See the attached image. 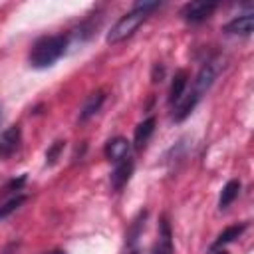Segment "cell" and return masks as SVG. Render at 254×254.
<instances>
[{
    "mask_svg": "<svg viewBox=\"0 0 254 254\" xmlns=\"http://www.w3.org/2000/svg\"><path fill=\"white\" fill-rule=\"evenodd\" d=\"M161 6V2H137L135 6H133V10L131 12H127V14H123L115 24H113V28L109 30V34H107V44H119V42H123V40H127V38H131L133 34H135V30L149 18V14L153 12V10H157Z\"/></svg>",
    "mask_w": 254,
    "mask_h": 254,
    "instance_id": "6da1fadb",
    "label": "cell"
},
{
    "mask_svg": "<svg viewBox=\"0 0 254 254\" xmlns=\"http://www.w3.org/2000/svg\"><path fill=\"white\" fill-rule=\"evenodd\" d=\"M65 46H67V38L62 36V34H56V36H44L40 38L32 50H30V65L36 67V69H44V67H50L52 64H56L64 52H65Z\"/></svg>",
    "mask_w": 254,
    "mask_h": 254,
    "instance_id": "7a4b0ae2",
    "label": "cell"
},
{
    "mask_svg": "<svg viewBox=\"0 0 254 254\" xmlns=\"http://www.w3.org/2000/svg\"><path fill=\"white\" fill-rule=\"evenodd\" d=\"M224 58L222 56H216V58H212V60H208L200 69H198V73H196V77H194V81H192V93H196L198 97H202L210 87H212V83L216 81V77L220 75V71L224 69Z\"/></svg>",
    "mask_w": 254,
    "mask_h": 254,
    "instance_id": "3957f363",
    "label": "cell"
},
{
    "mask_svg": "<svg viewBox=\"0 0 254 254\" xmlns=\"http://www.w3.org/2000/svg\"><path fill=\"white\" fill-rule=\"evenodd\" d=\"M216 10V4L214 2H189L183 6L181 10V16L185 22H190V24H200L204 22L206 18H210V14Z\"/></svg>",
    "mask_w": 254,
    "mask_h": 254,
    "instance_id": "277c9868",
    "label": "cell"
},
{
    "mask_svg": "<svg viewBox=\"0 0 254 254\" xmlns=\"http://www.w3.org/2000/svg\"><path fill=\"white\" fill-rule=\"evenodd\" d=\"M20 141H22V131L18 125H10L8 129H4L0 133V155L10 157L20 147Z\"/></svg>",
    "mask_w": 254,
    "mask_h": 254,
    "instance_id": "5b68a950",
    "label": "cell"
},
{
    "mask_svg": "<svg viewBox=\"0 0 254 254\" xmlns=\"http://www.w3.org/2000/svg\"><path fill=\"white\" fill-rule=\"evenodd\" d=\"M129 153H131V143L125 137H113L105 145V157L113 163H119V161L127 159Z\"/></svg>",
    "mask_w": 254,
    "mask_h": 254,
    "instance_id": "8992f818",
    "label": "cell"
},
{
    "mask_svg": "<svg viewBox=\"0 0 254 254\" xmlns=\"http://www.w3.org/2000/svg\"><path fill=\"white\" fill-rule=\"evenodd\" d=\"M103 101H105V91L103 89H97V91H93V93H89L87 95V99L83 101V105H81V111H79V121L83 123V121H87V119H91L99 109H101V105H103Z\"/></svg>",
    "mask_w": 254,
    "mask_h": 254,
    "instance_id": "52a82bcc",
    "label": "cell"
},
{
    "mask_svg": "<svg viewBox=\"0 0 254 254\" xmlns=\"http://www.w3.org/2000/svg\"><path fill=\"white\" fill-rule=\"evenodd\" d=\"M252 28H254V16L252 14H242V16H236L234 20H230L224 26V32L232 34V36H250Z\"/></svg>",
    "mask_w": 254,
    "mask_h": 254,
    "instance_id": "ba28073f",
    "label": "cell"
},
{
    "mask_svg": "<svg viewBox=\"0 0 254 254\" xmlns=\"http://www.w3.org/2000/svg\"><path fill=\"white\" fill-rule=\"evenodd\" d=\"M131 173H133V161L129 157L123 159V161H119V163H115V169L111 173V187L115 190H121L127 185Z\"/></svg>",
    "mask_w": 254,
    "mask_h": 254,
    "instance_id": "9c48e42d",
    "label": "cell"
},
{
    "mask_svg": "<svg viewBox=\"0 0 254 254\" xmlns=\"http://www.w3.org/2000/svg\"><path fill=\"white\" fill-rule=\"evenodd\" d=\"M198 95L196 93H192V91H189V93H185L177 103H175V111H173V119L175 121H183V119H187L189 115H190V111L194 109V105L198 103Z\"/></svg>",
    "mask_w": 254,
    "mask_h": 254,
    "instance_id": "30bf717a",
    "label": "cell"
},
{
    "mask_svg": "<svg viewBox=\"0 0 254 254\" xmlns=\"http://www.w3.org/2000/svg\"><path fill=\"white\" fill-rule=\"evenodd\" d=\"M187 83H189V73L185 69H179L171 81V89H169V103H177L183 95H185V89H187Z\"/></svg>",
    "mask_w": 254,
    "mask_h": 254,
    "instance_id": "8fae6325",
    "label": "cell"
},
{
    "mask_svg": "<svg viewBox=\"0 0 254 254\" xmlns=\"http://www.w3.org/2000/svg\"><path fill=\"white\" fill-rule=\"evenodd\" d=\"M153 254H173V240H171V228L167 218L161 220V228H159V240L155 244Z\"/></svg>",
    "mask_w": 254,
    "mask_h": 254,
    "instance_id": "7c38bea8",
    "label": "cell"
},
{
    "mask_svg": "<svg viewBox=\"0 0 254 254\" xmlns=\"http://www.w3.org/2000/svg\"><path fill=\"white\" fill-rule=\"evenodd\" d=\"M155 131V117H149L145 119L143 123H139L135 127V137H133V143H135V149H143L149 141V137L153 135Z\"/></svg>",
    "mask_w": 254,
    "mask_h": 254,
    "instance_id": "4fadbf2b",
    "label": "cell"
},
{
    "mask_svg": "<svg viewBox=\"0 0 254 254\" xmlns=\"http://www.w3.org/2000/svg\"><path fill=\"white\" fill-rule=\"evenodd\" d=\"M238 192H240V181H236V179L228 181L222 187V192H220V198H218V208L222 210V208L230 206L234 202V198L238 196Z\"/></svg>",
    "mask_w": 254,
    "mask_h": 254,
    "instance_id": "5bb4252c",
    "label": "cell"
},
{
    "mask_svg": "<svg viewBox=\"0 0 254 254\" xmlns=\"http://www.w3.org/2000/svg\"><path fill=\"white\" fill-rule=\"evenodd\" d=\"M244 230H246V224H232V226L224 228V230L218 234V238H216V242H214V248H220L222 244L232 242V240H234V238H238Z\"/></svg>",
    "mask_w": 254,
    "mask_h": 254,
    "instance_id": "9a60e30c",
    "label": "cell"
},
{
    "mask_svg": "<svg viewBox=\"0 0 254 254\" xmlns=\"http://www.w3.org/2000/svg\"><path fill=\"white\" fill-rule=\"evenodd\" d=\"M24 200H26L24 194H18V196H12L10 200H6V202L0 206V220L6 218V216H10L12 212H16V210L20 208V204H24Z\"/></svg>",
    "mask_w": 254,
    "mask_h": 254,
    "instance_id": "2e32d148",
    "label": "cell"
},
{
    "mask_svg": "<svg viewBox=\"0 0 254 254\" xmlns=\"http://www.w3.org/2000/svg\"><path fill=\"white\" fill-rule=\"evenodd\" d=\"M62 149H64V141H56V143H54V145L48 149V153H46V163H48V165L56 163V159L60 157Z\"/></svg>",
    "mask_w": 254,
    "mask_h": 254,
    "instance_id": "e0dca14e",
    "label": "cell"
},
{
    "mask_svg": "<svg viewBox=\"0 0 254 254\" xmlns=\"http://www.w3.org/2000/svg\"><path fill=\"white\" fill-rule=\"evenodd\" d=\"M212 254H228V252H226V250H220V248H216Z\"/></svg>",
    "mask_w": 254,
    "mask_h": 254,
    "instance_id": "ac0fdd59",
    "label": "cell"
},
{
    "mask_svg": "<svg viewBox=\"0 0 254 254\" xmlns=\"http://www.w3.org/2000/svg\"><path fill=\"white\" fill-rule=\"evenodd\" d=\"M48 254H65V252H60V250H54V252H48Z\"/></svg>",
    "mask_w": 254,
    "mask_h": 254,
    "instance_id": "d6986e66",
    "label": "cell"
},
{
    "mask_svg": "<svg viewBox=\"0 0 254 254\" xmlns=\"http://www.w3.org/2000/svg\"><path fill=\"white\" fill-rule=\"evenodd\" d=\"M131 254H151V252H141V250H137V252H131Z\"/></svg>",
    "mask_w": 254,
    "mask_h": 254,
    "instance_id": "ffe728a7",
    "label": "cell"
},
{
    "mask_svg": "<svg viewBox=\"0 0 254 254\" xmlns=\"http://www.w3.org/2000/svg\"><path fill=\"white\" fill-rule=\"evenodd\" d=\"M0 119H2V113H0Z\"/></svg>",
    "mask_w": 254,
    "mask_h": 254,
    "instance_id": "44dd1931",
    "label": "cell"
}]
</instances>
